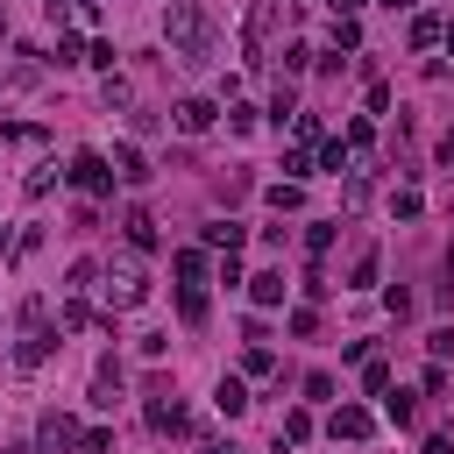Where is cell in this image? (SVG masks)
<instances>
[{
    "label": "cell",
    "instance_id": "5bb4252c",
    "mask_svg": "<svg viewBox=\"0 0 454 454\" xmlns=\"http://www.w3.org/2000/svg\"><path fill=\"white\" fill-rule=\"evenodd\" d=\"M199 241H206V248H241V227H234V220H206Z\"/></svg>",
    "mask_w": 454,
    "mask_h": 454
},
{
    "label": "cell",
    "instance_id": "ffe728a7",
    "mask_svg": "<svg viewBox=\"0 0 454 454\" xmlns=\"http://www.w3.org/2000/svg\"><path fill=\"white\" fill-rule=\"evenodd\" d=\"M298 199H305V192H298V177H284V184H270V206H277V213H298Z\"/></svg>",
    "mask_w": 454,
    "mask_h": 454
},
{
    "label": "cell",
    "instance_id": "e575fe53",
    "mask_svg": "<svg viewBox=\"0 0 454 454\" xmlns=\"http://www.w3.org/2000/svg\"><path fill=\"white\" fill-rule=\"evenodd\" d=\"M440 163H454V135H447V142H440Z\"/></svg>",
    "mask_w": 454,
    "mask_h": 454
},
{
    "label": "cell",
    "instance_id": "ac0fdd59",
    "mask_svg": "<svg viewBox=\"0 0 454 454\" xmlns=\"http://www.w3.org/2000/svg\"><path fill=\"white\" fill-rule=\"evenodd\" d=\"M170 270H177L184 284H199V277H206V255H199V248H177V255H170Z\"/></svg>",
    "mask_w": 454,
    "mask_h": 454
},
{
    "label": "cell",
    "instance_id": "6da1fadb",
    "mask_svg": "<svg viewBox=\"0 0 454 454\" xmlns=\"http://www.w3.org/2000/svg\"><path fill=\"white\" fill-rule=\"evenodd\" d=\"M163 35H170V57L177 64H206L220 50V28H213V14L199 0H170L163 7Z\"/></svg>",
    "mask_w": 454,
    "mask_h": 454
},
{
    "label": "cell",
    "instance_id": "7402d4cb",
    "mask_svg": "<svg viewBox=\"0 0 454 454\" xmlns=\"http://www.w3.org/2000/svg\"><path fill=\"white\" fill-rule=\"evenodd\" d=\"M50 326V305L43 298H21V333H43Z\"/></svg>",
    "mask_w": 454,
    "mask_h": 454
},
{
    "label": "cell",
    "instance_id": "b9f144b4",
    "mask_svg": "<svg viewBox=\"0 0 454 454\" xmlns=\"http://www.w3.org/2000/svg\"><path fill=\"white\" fill-rule=\"evenodd\" d=\"M7 454H28V447H7Z\"/></svg>",
    "mask_w": 454,
    "mask_h": 454
},
{
    "label": "cell",
    "instance_id": "83f0119b",
    "mask_svg": "<svg viewBox=\"0 0 454 454\" xmlns=\"http://www.w3.org/2000/svg\"><path fill=\"white\" fill-rule=\"evenodd\" d=\"M64 333H78V326H92V312H85V298H64V319H57Z\"/></svg>",
    "mask_w": 454,
    "mask_h": 454
},
{
    "label": "cell",
    "instance_id": "4dcf8cb0",
    "mask_svg": "<svg viewBox=\"0 0 454 454\" xmlns=\"http://www.w3.org/2000/svg\"><path fill=\"white\" fill-rule=\"evenodd\" d=\"M305 248H312V255H326V248H333V227H326V220H312V227H305Z\"/></svg>",
    "mask_w": 454,
    "mask_h": 454
},
{
    "label": "cell",
    "instance_id": "8fae6325",
    "mask_svg": "<svg viewBox=\"0 0 454 454\" xmlns=\"http://www.w3.org/2000/svg\"><path fill=\"white\" fill-rule=\"evenodd\" d=\"M248 298L255 305H284V270H255L248 277Z\"/></svg>",
    "mask_w": 454,
    "mask_h": 454
},
{
    "label": "cell",
    "instance_id": "d6986e66",
    "mask_svg": "<svg viewBox=\"0 0 454 454\" xmlns=\"http://www.w3.org/2000/svg\"><path fill=\"white\" fill-rule=\"evenodd\" d=\"M362 390H369V397H383V390H390V362H376V355H369V362H362Z\"/></svg>",
    "mask_w": 454,
    "mask_h": 454
},
{
    "label": "cell",
    "instance_id": "4316f807",
    "mask_svg": "<svg viewBox=\"0 0 454 454\" xmlns=\"http://www.w3.org/2000/svg\"><path fill=\"white\" fill-rule=\"evenodd\" d=\"M319 163H326V170H355V149H348V142H326Z\"/></svg>",
    "mask_w": 454,
    "mask_h": 454
},
{
    "label": "cell",
    "instance_id": "9a60e30c",
    "mask_svg": "<svg viewBox=\"0 0 454 454\" xmlns=\"http://www.w3.org/2000/svg\"><path fill=\"white\" fill-rule=\"evenodd\" d=\"M177 319H184V326H206V291H199V284L177 291Z\"/></svg>",
    "mask_w": 454,
    "mask_h": 454
},
{
    "label": "cell",
    "instance_id": "f35d334b",
    "mask_svg": "<svg viewBox=\"0 0 454 454\" xmlns=\"http://www.w3.org/2000/svg\"><path fill=\"white\" fill-rule=\"evenodd\" d=\"M447 277H454V248H447Z\"/></svg>",
    "mask_w": 454,
    "mask_h": 454
},
{
    "label": "cell",
    "instance_id": "484cf974",
    "mask_svg": "<svg viewBox=\"0 0 454 454\" xmlns=\"http://www.w3.org/2000/svg\"><path fill=\"white\" fill-rule=\"evenodd\" d=\"M99 99H106V106H128V99H135V85H128V78H114V71H106V85H99Z\"/></svg>",
    "mask_w": 454,
    "mask_h": 454
},
{
    "label": "cell",
    "instance_id": "7a4b0ae2",
    "mask_svg": "<svg viewBox=\"0 0 454 454\" xmlns=\"http://www.w3.org/2000/svg\"><path fill=\"white\" fill-rule=\"evenodd\" d=\"M99 277H106V284H99V291H106V312H135V305L149 298V277H142L135 262H106Z\"/></svg>",
    "mask_w": 454,
    "mask_h": 454
},
{
    "label": "cell",
    "instance_id": "2e32d148",
    "mask_svg": "<svg viewBox=\"0 0 454 454\" xmlns=\"http://www.w3.org/2000/svg\"><path fill=\"white\" fill-rule=\"evenodd\" d=\"M326 50H362V28H355L348 14H333V28H326Z\"/></svg>",
    "mask_w": 454,
    "mask_h": 454
},
{
    "label": "cell",
    "instance_id": "5b68a950",
    "mask_svg": "<svg viewBox=\"0 0 454 454\" xmlns=\"http://www.w3.org/2000/svg\"><path fill=\"white\" fill-rule=\"evenodd\" d=\"M142 411H149V426H156V433H184V426H192V419H184V404L170 397V383H149V404H142Z\"/></svg>",
    "mask_w": 454,
    "mask_h": 454
},
{
    "label": "cell",
    "instance_id": "836d02e7",
    "mask_svg": "<svg viewBox=\"0 0 454 454\" xmlns=\"http://www.w3.org/2000/svg\"><path fill=\"white\" fill-rule=\"evenodd\" d=\"M426 454H454V440H447V433H433V440H426Z\"/></svg>",
    "mask_w": 454,
    "mask_h": 454
},
{
    "label": "cell",
    "instance_id": "7c38bea8",
    "mask_svg": "<svg viewBox=\"0 0 454 454\" xmlns=\"http://www.w3.org/2000/svg\"><path fill=\"white\" fill-rule=\"evenodd\" d=\"M213 404H220L227 419H241V411H248V390H241V376H220V383H213Z\"/></svg>",
    "mask_w": 454,
    "mask_h": 454
},
{
    "label": "cell",
    "instance_id": "74e56055",
    "mask_svg": "<svg viewBox=\"0 0 454 454\" xmlns=\"http://www.w3.org/2000/svg\"><path fill=\"white\" fill-rule=\"evenodd\" d=\"M199 454H234V447H199Z\"/></svg>",
    "mask_w": 454,
    "mask_h": 454
},
{
    "label": "cell",
    "instance_id": "60d3db41",
    "mask_svg": "<svg viewBox=\"0 0 454 454\" xmlns=\"http://www.w3.org/2000/svg\"><path fill=\"white\" fill-rule=\"evenodd\" d=\"M78 7H99V0H78Z\"/></svg>",
    "mask_w": 454,
    "mask_h": 454
},
{
    "label": "cell",
    "instance_id": "603a6c76",
    "mask_svg": "<svg viewBox=\"0 0 454 454\" xmlns=\"http://www.w3.org/2000/svg\"><path fill=\"white\" fill-rule=\"evenodd\" d=\"M383 419H390V426H411V397H404V390H383Z\"/></svg>",
    "mask_w": 454,
    "mask_h": 454
},
{
    "label": "cell",
    "instance_id": "1f68e13d",
    "mask_svg": "<svg viewBox=\"0 0 454 454\" xmlns=\"http://www.w3.org/2000/svg\"><path fill=\"white\" fill-rule=\"evenodd\" d=\"M305 397H312V404H326V397H333V376H326V369H312V376H305Z\"/></svg>",
    "mask_w": 454,
    "mask_h": 454
},
{
    "label": "cell",
    "instance_id": "d6a6232c",
    "mask_svg": "<svg viewBox=\"0 0 454 454\" xmlns=\"http://www.w3.org/2000/svg\"><path fill=\"white\" fill-rule=\"evenodd\" d=\"M284 170H291V177H312V149H305V142H298V149H291V156H284Z\"/></svg>",
    "mask_w": 454,
    "mask_h": 454
},
{
    "label": "cell",
    "instance_id": "30bf717a",
    "mask_svg": "<svg viewBox=\"0 0 454 454\" xmlns=\"http://www.w3.org/2000/svg\"><path fill=\"white\" fill-rule=\"evenodd\" d=\"M50 348H57V326L21 333V340H14V362H21V369H43V362H50Z\"/></svg>",
    "mask_w": 454,
    "mask_h": 454
},
{
    "label": "cell",
    "instance_id": "8d00e7d4",
    "mask_svg": "<svg viewBox=\"0 0 454 454\" xmlns=\"http://www.w3.org/2000/svg\"><path fill=\"white\" fill-rule=\"evenodd\" d=\"M0 43H7V7H0Z\"/></svg>",
    "mask_w": 454,
    "mask_h": 454
},
{
    "label": "cell",
    "instance_id": "d590c367",
    "mask_svg": "<svg viewBox=\"0 0 454 454\" xmlns=\"http://www.w3.org/2000/svg\"><path fill=\"white\" fill-rule=\"evenodd\" d=\"M383 7H390V14H404V7H411V0H383Z\"/></svg>",
    "mask_w": 454,
    "mask_h": 454
},
{
    "label": "cell",
    "instance_id": "cb8c5ba5",
    "mask_svg": "<svg viewBox=\"0 0 454 454\" xmlns=\"http://www.w3.org/2000/svg\"><path fill=\"white\" fill-rule=\"evenodd\" d=\"M71 454H114V433L106 426H92V433H78V447Z\"/></svg>",
    "mask_w": 454,
    "mask_h": 454
},
{
    "label": "cell",
    "instance_id": "ab89813d",
    "mask_svg": "<svg viewBox=\"0 0 454 454\" xmlns=\"http://www.w3.org/2000/svg\"><path fill=\"white\" fill-rule=\"evenodd\" d=\"M0 248H7V220H0Z\"/></svg>",
    "mask_w": 454,
    "mask_h": 454
},
{
    "label": "cell",
    "instance_id": "3957f363",
    "mask_svg": "<svg viewBox=\"0 0 454 454\" xmlns=\"http://www.w3.org/2000/svg\"><path fill=\"white\" fill-rule=\"evenodd\" d=\"M71 184H78L85 199L114 192V163H106V149H78V156H71Z\"/></svg>",
    "mask_w": 454,
    "mask_h": 454
},
{
    "label": "cell",
    "instance_id": "4fadbf2b",
    "mask_svg": "<svg viewBox=\"0 0 454 454\" xmlns=\"http://www.w3.org/2000/svg\"><path fill=\"white\" fill-rule=\"evenodd\" d=\"M114 397H121V369H114V362H99V369H92V404H106V411H114Z\"/></svg>",
    "mask_w": 454,
    "mask_h": 454
},
{
    "label": "cell",
    "instance_id": "f546056e",
    "mask_svg": "<svg viewBox=\"0 0 454 454\" xmlns=\"http://www.w3.org/2000/svg\"><path fill=\"white\" fill-rule=\"evenodd\" d=\"M284 440L305 447V440H312V419H305V411H284Z\"/></svg>",
    "mask_w": 454,
    "mask_h": 454
},
{
    "label": "cell",
    "instance_id": "e0dca14e",
    "mask_svg": "<svg viewBox=\"0 0 454 454\" xmlns=\"http://www.w3.org/2000/svg\"><path fill=\"white\" fill-rule=\"evenodd\" d=\"M376 270H383V262H376V248H362V255H355V270H348V291H369V284H376Z\"/></svg>",
    "mask_w": 454,
    "mask_h": 454
},
{
    "label": "cell",
    "instance_id": "277c9868",
    "mask_svg": "<svg viewBox=\"0 0 454 454\" xmlns=\"http://www.w3.org/2000/svg\"><path fill=\"white\" fill-rule=\"evenodd\" d=\"M78 447V419L71 411H43L35 419V454H71Z\"/></svg>",
    "mask_w": 454,
    "mask_h": 454
},
{
    "label": "cell",
    "instance_id": "8992f818",
    "mask_svg": "<svg viewBox=\"0 0 454 454\" xmlns=\"http://www.w3.org/2000/svg\"><path fill=\"white\" fill-rule=\"evenodd\" d=\"M213 121H220V106H213V99H199V92L170 106V128H177V135H206Z\"/></svg>",
    "mask_w": 454,
    "mask_h": 454
},
{
    "label": "cell",
    "instance_id": "ba28073f",
    "mask_svg": "<svg viewBox=\"0 0 454 454\" xmlns=\"http://www.w3.org/2000/svg\"><path fill=\"white\" fill-rule=\"evenodd\" d=\"M106 163H114V177H121V184H149V156H142L135 142H114V156H106Z\"/></svg>",
    "mask_w": 454,
    "mask_h": 454
},
{
    "label": "cell",
    "instance_id": "52a82bcc",
    "mask_svg": "<svg viewBox=\"0 0 454 454\" xmlns=\"http://www.w3.org/2000/svg\"><path fill=\"white\" fill-rule=\"evenodd\" d=\"M326 433H333V440H369V433H376V419H369L362 404H333V419H326Z\"/></svg>",
    "mask_w": 454,
    "mask_h": 454
},
{
    "label": "cell",
    "instance_id": "44dd1931",
    "mask_svg": "<svg viewBox=\"0 0 454 454\" xmlns=\"http://www.w3.org/2000/svg\"><path fill=\"white\" fill-rule=\"evenodd\" d=\"M92 277H99V262H71V277H64V291H71V298H85V291H92Z\"/></svg>",
    "mask_w": 454,
    "mask_h": 454
},
{
    "label": "cell",
    "instance_id": "f1b7e54d",
    "mask_svg": "<svg viewBox=\"0 0 454 454\" xmlns=\"http://www.w3.org/2000/svg\"><path fill=\"white\" fill-rule=\"evenodd\" d=\"M241 369H248V376H270V369H277V355H270V348H262V340H255V348H248V355H241Z\"/></svg>",
    "mask_w": 454,
    "mask_h": 454
},
{
    "label": "cell",
    "instance_id": "d4e9b609",
    "mask_svg": "<svg viewBox=\"0 0 454 454\" xmlns=\"http://www.w3.org/2000/svg\"><path fill=\"white\" fill-rule=\"evenodd\" d=\"M433 43H440V21L419 14V21H411V50H433Z\"/></svg>",
    "mask_w": 454,
    "mask_h": 454
},
{
    "label": "cell",
    "instance_id": "9c48e42d",
    "mask_svg": "<svg viewBox=\"0 0 454 454\" xmlns=\"http://www.w3.org/2000/svg\"><path fill=\"white\" fill-rule=\"evenodd\" d=\"M121 234H128V248H156V213L149 206H128L121 213Z\"/></svg>",
    "mask_w": 454,
    "mask_h": 454
}]
</instances>
